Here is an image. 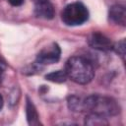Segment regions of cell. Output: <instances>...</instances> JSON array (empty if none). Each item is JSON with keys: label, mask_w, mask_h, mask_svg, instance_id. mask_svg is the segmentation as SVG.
Masks as SVG:
<instances>
[{"label": "cell", "mask_w": 126, "mask_h": 126, "mask_svg": "<svg viewBox=\"0 0 126 126\" xmlns=\"http://www.w3.org/2000/svg\"><path fill=\"white\" fill-rule=\"evenodd\" d=\"M65 72L69 79L80 85L90 83L94 77V65L89 59L83 56L69 58L65 64Z\"/></svg>", "instance_id": "6da1fadb"}, {"label": "cell", "mask_w": 126, "mask_h": 126, "mask_svg": "<svg viewBox=\"0 0 126 126\" xmlns=\"http://www.w3.org/2000/svg\"><path fill=\"white\" fill-rule=\"evenodd\" d=\"M83 111L97 114L103 117L114 116L120 112V107L115 99L105 95L92 94L83 100Z\"/></svg>", "instance_id": "7a4b0ae2"}, {"label": "cell", "mask_w": 126, "mask_h": 126, "mask_svg": "<svg viewBox=\"0 0 126 126\" xmlns=\"http://www.w3.org/2000/svg\"><path fill=\"white\" fill-rule=\"evenodd\" d=\"M89 10L81 2L68 4L61 13L63 23L70 27L80 26L86 23L89 19Z\"/></svg>", "instance_id": "3957f363"}, {"label": "cell", "mask_w": 126, "mask_h": 126, "mask_svg": "<svg viewBox=\"0 0 126 126\" xmlns=\"http://www.w3.org/2000/svg\"><path fill=\"white\" fill-rule=\"evenodd\" d=\"M61 49L55 42L41 49L36 55V63L39 65H50L60 59Z\"/></svg>", "instance_id": "277c9868"}, {"label": "cell", "mask_w": 126, "mask_h": 126, "mask_svg": "<svg viewBox=\"0 0 126 126\" xmlns=\"http://www.w3.org/2000/svg\"><path fill=\"white\" fill-rule=\"evenodd\" d=\"M88 43L91 47L100 51H109L112 50L113 47L112 41L99 32L91 33L88 37Z\"/></svg>", "instance_id": "5b68a950"}, {"label": "cell", "mask_w": 126, "mask_h": 126, "mask_svg": "<svg viewBox=\"0 0 126 126\" xmlns=\"http://www.w3.org/2000/svg\"><path fill=\"white\" fill-rule=\"evenodd\" d=\"M33 11L37 18L51 20L54 17L53 5L48 0H33Z\"/></svg>", "instance_id": "8992f818"}, {"label": "cell", "mask_w": 126, "mask_h": 126, "mask_svg": "<svg viewBox=\"0 0 126 126\" xmlns=\"http://www.w3.org/2000/svg\"><path fill=\"white\" fill-rule=\"evenodd\" d=\"M109 19L113 23H115L117 25H121L124 27L126 25L125 7L122 5H113L109 9Z\"/></svg>", "instance_id": "52a82bcc"}, {"label": "cell", "mask_w": 126, "mask_h": 126, "mask_svg": "<svg viewBox=\"0 0 126 126\" xmlns=\"http://www.w3.org/2000/svg\"><path fill=\"white\" fill-rule=\"evenodd\" d=\"M26 112H27V119L30 125H38L39 120H38V114L37 111L32 103L29 98H27V107H26Z\"/></svg>", "instance_id": "ba28073f"}, {"label": "cell", "mask_w": 126, "mask_h": 126, "mask_svg": "<svg viewBox=\"0 0 126 126\" xmlns=\"http://www.w3.org/2000/svg\"><path fill=\"white\" fill-rule=\"evenodd\" d=\"M85 124L90 126H103L107 125L108 122L106 120V117L94 113H89L85 118Z\"/></svg>", "instance_id": "9c48e42d"}, {"label": "cell", "mask_w": 126, "mask_h": 126, "mask_svg": "<svg viewBox=\"0 0 126 126\" xmlns=\"http://www.w3.org/2000/svg\"><path fill=\"white\" fill-rule=\"evenodd\" d=\"M67 74L65 70H57L54 72H51L47 75H45V79L47 81L53 82V83H64L67 80Z\"/></svg>", "instance_id": "30bf717a"}, {"label": "cell", "mask_w": 126, "mask_h": 126, "mask_svg": "<svg viewBox=\"0 0 126 126\" xmlns=\"http://www.w3.org/2000/svg\"><path fill=\"white\" fill-rule=\"evenodd\" d=\"M68 107L72 111H83V101L76 95H71L68 97Z\"/></svg>", "instance_id": "8fae6325"}, {"label": "cell", "mask_w": 126, "mask_h": 126, "mask_svg": "<svg viewBox=\"0 0 126 126\" xmlns=\"http://www.w3.org/2000/svg\"><path fill=\"white\" fill-rule=\"evenodd\" d=\"M112 49H113L118 55H120L121 58H122V60L124 61V59H125V49H126V47H125V40L122 39V40H120L119 42L113 44Z\"/></svg>", "instance_id": "7c38bea8"}, {"label": "cell", "mask_w": 126, "mask_h": 126, "mask_svg": "<svg viewBox=\"0 0 126 126\" xmlns=\"http://www.w3.org/2000/svg\"><path fill=\"white\" fill-rule=\"evenodd\" d=\"M9 3L12 5V6H15V7H18V6H21L24 4L25 0H8Z\"/></svg>", "instance_id": "4fadbf2b"}, {"label": "cell", "mask_w": 126, "mask_h": 126, "mask_svg": "<svg viewBox=\"0 0 126 126\" xmlns=\"http://www.w3.org/2000/svg\"><path fill=\"white\" fill-rule=\"evenodd\" d=\"M0 68L2 69V70H5L6 69V63H5V61L0 57Z\"/></svg>", "instance_id": "5bb4252c"}, {"label": "cell", "mask_w": 126, "mask_h": 126, "mask_svg": "<svg viewBox=\"0 0 126 126\" xmlns=\"http://www.w3.org/2000/svg\"><path fill=\"white\" fill-rule=\"evenodd\" d=\"M2 107H3V97L0 94V110L2 109Z\"/></svg>", "instance_id": "9a60e30c"}, {"label": "cell", "mask_w": 126, "mask_h": 126, "mask_svg": "<svg viewBox=\"0 0 126 126\" xmlns=\"http://www.w3.org/2000/svg\"><path fill=\"white\" fill-rule=\"evenodd\" d=\"M3 72H4V70H2V69L0 68V82H1V80H2V75H3Z\"/></svg>", "instance_id": "2e32d148"}]
</instances>
